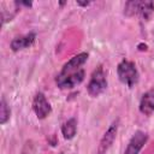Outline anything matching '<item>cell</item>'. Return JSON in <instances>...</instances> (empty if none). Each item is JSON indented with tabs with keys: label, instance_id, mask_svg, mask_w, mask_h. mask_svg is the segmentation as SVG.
I'll return each instance as SVG.
<instances>
[{
	"label": "cell",
	"instance_id": "7",
	"mask_svg": "<svg viewBox=\"0 0 154 154\" xmlns=\"http://www.w3.org/2000/svg\"><path fill=\"white\" fill-rule=\"evenodd\" d=\"M149 135L143 130H137L129 140L123 154H140L144 144L148 142Z\"/></svg>",
	"mask_w": 154,
	"mask_h": 154
},
{
	"label": "cell",
	"instance_id": "5",
	"mask_svg": "<svg viewBox=\"0 0 154 154\" xmlns=\"http://www.w3.org/2000/svg\"><path fill=\"white\" fill-rule=\"evenodd\" d=\"M118 128H119V118H117L116 120H113L109 126L107 128V130L105 131V134L102 135L97 149H96V154H106L108 152V149L112 147L117 134H118Z\"/></svg>",
	"mask_w": 154,
	"mask_h": 154
},
{
	"label": "cell",
	"instance_id": "8",
	"mask_svg": "<svg viewBox=\"0 0 154 154\" xmlns=\"http://www.w3.org/2000/svg\"><path fill=\"white\" fill-rule=\"evenodd\" d=\"M138 109L143 116H147V117L154 113V85L141 96Z\"/></svg>",
	"mask_w": 154,
	"mask_h": 154
},
{
	"label": "cell",
	"instance_id": "13",
	"mask_svg": "<svg viewBox=\"0 0 154 154\" xmlns=\"http://www.w3.org/2000/svg\"><path fill=\"white\" fill-rule=\"evenodd\" d=\"M77 5H79V6H88V5H90V1H87V2H81V1H77Z\"/></svg>",
	"mask_w": 154,
	"mask_h": 154
},
{
	"label": "cell",
	"instance_id": "2",
	"mask_svg": "<svg viewBox=\"0 0 154 154\" xmlns=\"http://www.w3.org/2000/svg\"><path fill=\"white\" fill-rule=\"evenodd\" d=\"M154 11V4L153 1H138V0H131L125 2L124 6V14L128 17L140 16L143 20H148Z\"/></svg>",
	"mask_w": 154,
	"mask_h": 154
},
{
	"label": "cell",
	"instance_id": "3",
	"mask_svg": "<svg viewBox=\"0 0 154 154\" xmlns=\"http://www.w3.org/2000/svg\"><path fill=\"white\" fill-rule=\"evenodd\" d=\"M106 88H107L106 73L103 71V67L100 65L91 72V76L87 84V93L91 97H97L106 90Z\"/></svg>",
	"mask_w": 154,
	"mask_h": 154
},
{
	"label": "cell",
	"instance_id": "4",
	"mask_svg": "<svg viewBox=\"0 0 154 154\" xmlns=\"http://www.w3.org/2000/svg\"><path fill=\"white\" fill-rule=\"evenodd\" d=\"M84 77H85L84 69H81L76 72H71L66 75L58 73L55 76V84L59 89H72L78 84H81L84 81Z\"/></svg>",
	"mask_w": 154,
	"mask_h": 154
},
{
	"label": "cell",
	"instance_id": "14",
	"mask_svg": "<svg viewBox=\"0 0 154 154\" xmlns=\"http://www.w3.org/2000/svg\"><path fill=\"white\" fill-rule=\"evenodd\" d=\"M60 154H64V153H60Z\"/></svg>",
	"mask_w": 154,
	"mask_h": 154
},
{
	"label": "cell",
	"instance_id": "1",
	"mask_svg": "<svg viewBox=\"0 0 154 154\" xmlns=\"http://www.w3.org/2000/svg\"><path fill=\"white\" fill-rule=\"evenodd\" d=\"M117 75L119 81L128 88L135 87V84H137L140 79V73L136 64L128 59H123L119 61V64L117 65Z\"/></svg>",
	"mask_w": 154,
	"mask_h": 154
},
{
	"label": "cell",
	"instance_id": "9",
	"mask_svg": "<svg viewBox=\"0 0 154 154\" xmlns=\"http://www.w3.org/2000/svg\"><path fill=\"white\" fill-rule=\"evenodd\" d=\"M35 40H36V34L35 32H28L25 35L14 37L10 43V48L13 52H18V51L31 47L34 45Z\"/></svg>",
	"mask_w": 154,
	"mask_h": 154
},
{
	"label": "cell",
	"instance_id": "6",
	"mask_svg": "<svg viewBox=\"0 0 154 154\" xmlns=\"http://www.w3.org/2000/svg\"><path fill=\"white\" fill-rule=\"evenodd\" d=\"M31 106H32V111H34L35 116L37 117V119H45L52 112V106H51L49 101L47 100L46 95L41 91L35 94Z\"/></svg>",
	"mask_w": 154,
	"mask_h": 154
},
{
	"label": "cell",
	"instance_id": "11",
	"mask_svg": "<svg viewBox=\"0 0 154 154\" xmlns=\"http://www.w3.org/2000/svg\"><path fill=\"white\" fill-rule=\"evenodd\" d=\"M11 117V109L8 107V103L6 101V99L2 96L1 97V101H0V124L4 125L8 122Z\"/></svg>",
	"mask_w": 154,
	"mask_h": 154
},
{
	"label": "cell",
	"instance_id": "12",
	"mask_svg": "<svg viewBox=\"0 0 154 154\" xmlns=\"http://www.w3.org/2000/svg\"><path fill=\"white\" fill-rule=\"evenodd\" d=\"M16 6H25V7H31L32 6V2H28V1H16L14 2Z\"/></svg>",
	"mask_w": 154,
	"mask_h": 154
},
{
	"label": "cell",
	"instance_id": "10",
	"mask_svg": "<svg viewBox=\"0 0 154 154\" xmlns=\"http://www.w3.org/2000/svg\"><path fill=\"white\" fill-rule=\"evenodd\" d=\"M61 134L65 140H72L77 134V119L70 118L61 125Z\"/></svg>",
	"mask_w": 154,
	"mask_h": 154
}]
</instances>
